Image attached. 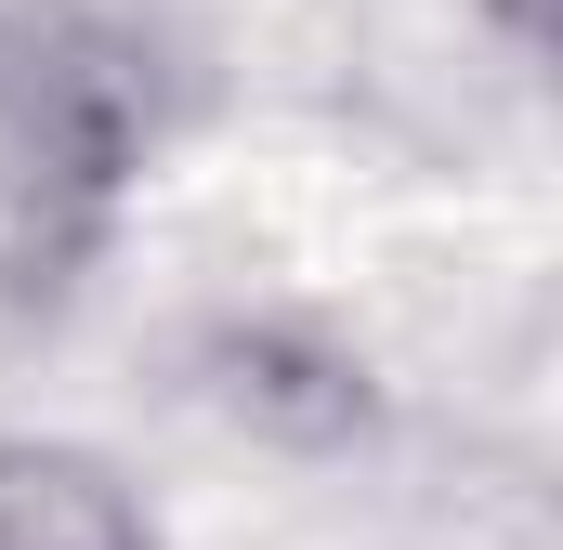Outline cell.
Returning <instances> with one entry per match:
<instances>
[{
  "label": "cell",
  "instance_id": "1",
  "mask_svg": "<svg viewBox=\"0 0 563 550\" xmlns=\"http://www.w3.org/2000/svg\"><path fill=\"white\" fill-rule=\"evenodd\" d=\"M157 157L144 40L79 0H0V315L79 301Z\"/></svg>",
  "mask_w": 563,
  "mask_h": 550
},
{
  "label": "cell",
  "instance_id": "2",
  "mask_svg": "<svg viewBox=\"0 0 563 550\" xmlns=\"http://www.w3.org/2000/svg\"><path fill=\"white\" fill-rule=\"evenodd\" d=\"M0 550H170L144 485L79 432H0Z\"/></svg>",
  "mask_w": 563,
  "mask_h": 550
},
{
  "label": "cell",
  "instance_id": "3",
  "mask_svg": "<svg viewBox=\"0 0 563 550\" xmlns=\"http://www.w3.org/2000/svg\"><path fill=\"white\" fill-rule=\"evenodd\" d=\"M485 13H498V40H511V53H538V40H551V0H485Z\"/></svg>",
  "mask_w": 563,
  "mask_h": 550
}]
</instances>
